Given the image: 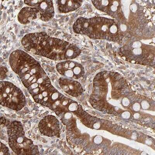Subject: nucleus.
I'll return each instance as SVG.
<instances>
[{
  "label": "nucleus",
  "mask_w": 155,
  "mask_h": 155,
  "mask_svg": "<svg viewBox=\"0 0 155 155\" xmlns=\"http://www.w3.org/2000/svg\"><path fill=\"white\" fill-rule=\"evenodd\" d=\"M73 29L76 34L91 38L116 41L120 37L118 24L114 19L105 17L79 18L73 24Z\"/></svg>",
  "instance_id": "1"
},
{
  "label": "nucleus",
  "mask_w": 155,
  "mask_h": 155,
  "mask_svg": "<svg viewBox=\"0 0 155 155\" xmlns=\"http://www.w3.org/2000/svg\"><path fill=\"white\" fill-rule=\"evenodd\" d=\"M9 63L12 70L19 75L26 88L47 75L37 61L21 50H16L11 54Z\"/></svg>",
  "instance_id": "2"
},
{
  "label": "nucleus",
  "mask_w": 155,
  "mask_h": 155,
  "mask_svg": "<svg viewBox=\"0 0 155 155\" xmlns=\"http://www.w3.org/2000/svg\"><path fill=\"white\" fill-rule=\"evenodd\" d=\"M9 145L17 154H36L38 147L25 136L23 126L19 122L13 121L8 126Z\"/></svg>",
  "instance_id": "3"
},
{
  "label": "nucleus",
  "mask_w": 155,
  "mask_h": 155,
  "mask_svg": "<svg viewBox=\"0 0 155 155\" xmlns=\"http://www.w3.org/2000/svg\"><path fill=\"white\" fill-rule=\"evenodd\" d=\"M120 53L130 61L147 64L154 61L155 48L138 41H132L121 48Z\"/></svg>",
  "instance_id": "4"
},
{
  "label": "nucleus",
  "mask_w": 155,
  "mask_h": 155,
  "mask_svg": "<svg viewBox=\"0 0 155 155\" xmlns=\"http://www.w3.org/2000/svg\"><path fill=\"white\" fill-rule=\"evenodd\" d=\"M25 103V98L21 90L12 83L1 81V105L18 111L24 107Z\"/></svg>",
  "instance_id": "5"
},
{
  "label": "nucleus",
  "mask_w": 155,
  "mask_h": 155,
  "mask_svg": "<svg viewBox=\"0 0 155 155\" xmlns=\"http://www.w3.org/2000/svg\"><path fill=\"white\" fill-rule=\"evenodd\" d=\"M56 68L61 75L74 79L80 78L84 73V68L81 64L70 60L58 63Z\"/></svg>",
  "instance_id": "6"
},
{
  "label": "nucleus",
  "mask_w": 155,
  "mask_h": 155,
  "mask_svg": "<svg viewBox=\"0 0 155 155\" xmlns=\"http://www.w3.org/2000/svg\"><path fill=\"white\" fill-rule=\"evenodd\" d=\"M39 128L41 134L48 137H60L59 122L54 116H45L40 121Z\"/></svg>",
  "instance_id": "7"
},
{
  "label": "nucleus",
  "mask_w": 155,
  "mask_h": 155,
  "mask_svg": "<svg viewBox=\"0 0 155 155\" xmlns=\"http://www.w3.org/2000/svg\"><path fill=\"white\" fill-rule=\"evenodd\" d=\"M93 5L97 9L109 16L116 18L121 14V1H93Z\"/></svg>",
  "instance_id": "8"
},
{
  "label": "nucleus",
  "mask_w": 155,
  "mask_h": 155,
  "mask_svg": "<svg viewBox=\"0 0 155 155\" xmlns=\"http://www.w3.org/2000/svg\"><path fill=\"white\" fill-rule=\"evenodd\" d=\"M34 8L38 12V18L42 21L48 22L54 16L53 1H37Z\"/></svg>",
  "instance_id": "9"
},
{
  "label": "nucleus",
  "mask_w": 155,
  "mask_h": 155,
  "mask_svg": "<svg viewBox=\"0 0 155 155\" xmlns=\"http://www.w3.org/2000/svg\"><path fill=\"white\" fill-rule=\"evenodd\" d=\"M59 83L61 88L65 92L73 97L78 96L83 92L82 86L77 81L60 78Z\"/></svg>",
  "instance_id": "10"
},
{
  "label": "nucleus",
  "mask_w": 155,
  "mask_h": 155,
  "mask_svg": "<svg viewBox=\"0 0 155 155\" xmlns=\"http://www.w3.org/2000/svg\"><path fill=\"white\" fill-rule=\"evenodd\" d=\"M38 18V12L36 8L28 6L22 8L18 16V21L23 25L28 24Z\"/></svg>",
  "instance_id": "11"
},
{
  "label": "nucleus",
  "mask_w": 155,
  "mask_h": 155,
  "mask_svg": "<svg viewBox=\"0 0 155 155\" xmlns=\"http://www.w3.org/2000/svg\"><path fill=\"white\" fill-rule=\"evenodd\" d=\"M83 1L61 0L57 1L58 9L60 13H66L73 12L79 8Z\"/></svg>",
  "instance_id": "12"
},
{
  "label": "nucleus",
  "mask_w": 155,
  "mask_h": 155,
  "mask_svg": "<svg viewBox=\"0 0 155 155\" xmlns=\"http://www.w3.org/2000/svg\"><path fill=\"white\" fill-rule=\"evenodd\" d=\"M1 153L0 155H9V151L8 148L3 143H1Z\"/></svg>",
  "instance_id": "13"
},
{
  "label": "nucleus",
  "mask_w": 155,
  "mask_h": 155,
  "mask_svg": "<svg viewBox=\"0 0 155 155\" xmlns=\"http://www.w3.org/2000/svg\"><path fill=\"white\" fill-rule=\"evenodd\" d=\"M1 80H4L7 77V73H8V70L6 68L1 66Z\"/></svg>",
  "instance_id": "14"
}]
</instances>
